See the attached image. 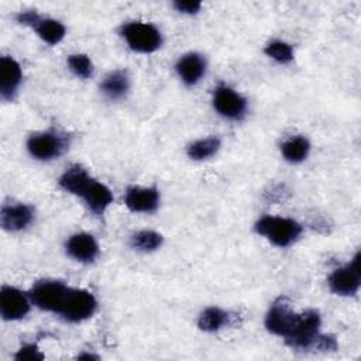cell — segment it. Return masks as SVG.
Wrapping results in <instances>:
<instances>
[{"mask_svg":"<svg viewBox=\"0 0 361 361\" xmlns=\"http://www.w3.org/2000/svg\"><path fill=\"white\" fill-rule=\"evenodd\" d=\"M320 324L322 319L317 310L309 309L298 313L285 296H279L265 316L267 330L282 337L293 350H313L320 336Z\"/></svg>","mask_w":361,"mask_h":361,"instance_id":"1","label":"cell"},{"mask_svg":"<svg viewBox=\"0 0 361 361\" xmlns=\"http://www.w3.org/2000/svg\"><path fill=\"white\" fill-rule=\"evenodd\" d=\"M257 234L265 237L276 247H289L300 237L303 227L293 219L279 216H262L254 224Z\"/></svg>","mask_w":361,"mask_h":361,"instance_id":"2","label":"cell"},{"mask_svg":"<svg viewBox=\"0 0 361 361\" xmlns=\"http://www.w3.org/2000/svg\"><path fill=\"white\" fill-rule=\"evenodd\" d=\"M120 34L134 52L140 54H152L162 44V35L159 30L142 21H130L121 25Z\"/></svg>","mask_w":361,"mask_h":361,"instance_id":"3","label":"cell"},{"mask_svg":"<svg viewBox=\"0 0 361 361\" xmlns=\"http://www.w3.org/2000/svg\"><path fill=\"white\" fill-rule=\"evenodd\" d=\"M69 288L62 281L42 279L32 285L30 290V299L38 309L52 313H59L63 300L69 292Z\"/></svg>","mask_w":361,"mask_h":361,"instance_id":"4","label":"cell"},{"mask_svg":"<svg viewBox=\"0 0 361 361\" xmlns=\"http://www.w3.org/2000/svg\"><path fill=\"white\" fill-rule=\"evenodd\" d=\"M97 300L92 292L80 288H69V292L59 310V316L69 323H80L94 314Z\"/></svg>","mask_w":361,"mask_h":361,"instance_id":"5","label":"cell"},{"mask_svg":"<svg viewBox=\"0 0 361 361\" xmlns=\"http://www.w3.org/2000/svg\"><path fill=\"white\" fill-rule=\"evenodd\" d=\"M68 137L58 131L34 133L27 140L30 155L38 161H51L61 157L68 149Z\"/></svg>","mask_w":361,"mask_h":361,"instance_id":"6","label":"cell"},{"mask_svg":"<svg viewBox=\"0 0 361 361\" xmlns=\"http://www.w3.org/2000/svg\"><path fill=\"white\" fill-rule=\"evenodd\" d=\"M213 107L224 118L240 121L247 114V100L227 85H217L213 92Z\"/></svg>","mask_w":361,"mask_h":361,"instance_id":"7","label":"cell"},{"mask_svg":"<svg viewBox=\"0 0 361 361\" xmlns=\"http://www.w3.org/2000/svg\"><path fill=\"white\" fill-rule=\"evenodd\" d=\"M329 289L334 295L353 296L358 292L361 285V271H360V252L354 255L350 264L334 269L329 279Z\"/></svg>","mask_w":361,"mask_h":361,"instance_id":"8","label":"cell"},{"mask_svg":"<svg viewBox=\"0 0 361 361\" xmlns=\"http://www.w3.org/2000/svg\"><path fill=\"white\" fill-rule=\"evenodd\" d=\"M30 295H25L23 290L4 285L0 290V314L6 322L20 320L27 316L31 305Z\"/></svg>","mask_w":361,"mask_h":361,"instance_id":"9","label":"cell"},{"mask_svg":"<svg viewBox=\"0 0 361 361\" xmlns=\"http://www.w3.org/2000/svg\"><path fill=\"white\" fill-rule=\"evenodd\" d=\"M124 204L133 213H152L159 206V190L155 186H130L124 195Z\"/></svg>","mask_w":361,"mask_h":361,"instance_id":"10","label":"cell"},{"mask_svg":"<svg viewBox=\"0 0 361 361\" xmlns=\"http://www.w3.org/2000/svg\"><path fill=\"white\" fill-rule=\"evenodd\" d=\"M66 254L78 262L90 264L99 257V244L89 233L72 234L65 243Z\"/></svg>","mask_w":361,"mask_h":361,"instance_id":"11","label":"cell"},{"mask_svg":"<svg viewBox=\"0 0 361 361\" xmlns=\"http://www.w3.org/2000/svg\"><path fill=\"white\" fill-rule=\"evenodd\" d=\"M23 80V71L20 63L11 56L0 58V97L11 102Z\"/></svg>","mask_w":361,"mask_h":361,"instance_id":"12","label":"cell"},{"mask_svg":"<svg viewBox=\"0 0 361 361\" xmlns=\"http://www.w3.org/2000/svg\"><path fill=\"white\" fill-rule=\"evenodd\" d=\"M34 219V210L31 206L18 204H4L0 213V224L3 230L10 233H17L27 228Z\"/></svg>","mask_w":361,"mask_h":361,"instance_id":"13","label":"cell"},{"mask_svg":"<svg viewBox=\"0 0 361 361\" xmlns=\"http://www.w3.org/2000/svg\"><path fill=\"white\" fill-rule=\"evenodd\" d=\"M175 71L186 86H195L206 73V61L197 52H188L178 59Z\"/></svg>","mask_w":361,"mask_h":361,"instance_id":"14","label":"cell"},{"mask_svg":"<svg viewBox=\"0 0 361 361\" xmlns=\"http://www.w3.org/2000/svg\"><path fill=\"white\" fill-rule=\"evenodd\" d=\"M92 180L93 178L87 173L85 168H82L80 165H72L61 175L58 183L65 192L82 197Z\"/></svg>","mask_w":361,"mask_h":361,"instance_id":"15","label":"cell"},{"mask_svg":"<svg viewBox=\"0 0 361 361\" xmlns=\"http://www.w3.org/2000/svg\"><path fill=\"white\" fill-rule=\"evenodd\" d=\"M82 199L85 200L86 206L92 213H94L96 216H102L113 203V193L104 183L93 179L86 192L83 193Z\"/></svg>","mask_w":361,"mask_h":361,"instance_id":"16","label":"cell"},{"mask_svg":"<svg viewBox=\"0 0 361 361\" xmlns=\"http://www.w3.org/2000/svg\"><path fill=\"white\" fill-rule=\"evenodd\" d=\"M130 89V78L126 71L116 69L106 75L103 82L100 83V90L110 99V100H120L123 99Z\"/></svg>","mask_w":361,"mask_h":361,"instance_id":"17","label":"cell"},{"mask_svg":"<svg viewBox=\"0 0 361 361\" xmlns=\"http://www.w3.org/2000/svg\"><path fill=\"white\" fill-rule=\"evenodd\" d=\"M310 152V142L306 137L295 135L289 137L281 144V154L285 161L290 164L303 162Z\"/></svg>","mask_w":361,"mask_h":361,"instance_id":"18","label":"cell"},{"mask_svg":"<svg viewBox=\"0 0 361 361\" xmlns=\"http://www.w3.org/2000/svg\"><path fill=\"white\" fill-rule=\"evenodd\" d=\"M231 316L228 312L217 307V306H210L206 307L199 319H197V326L200 330L207 331V333H214L219 331L220 329L226 327L227 324H230Z\"/></svg>","mask_w":361,"mask_h":361,"instance_id":"19","label":"cell"},{"mask_svg":"<svg viewBox=\"0 0 361 361\" xmlns=\"http://www.w3.org/2000/svg\"><path fill=\"white\" fill-rule=\"evenodd\" d=\"M34 30L38 34V37L49 45L59 44L66 34L65 25L54 18H41L34 27Z\"/></svg>","mask_w":361,"mask_h":361,"instance_id":"20","label":"cell"},{"mask_svg":"<svg viewBox=\"0 0 361 361\" xmlns=\"http://www.w3.org/2000/svg\"><path fill=\"white\" fill-rule=\"evenodd\" d=\"M164 243L162 234L154 230H141L131 235L130 244L134 250L141 252H152L157 251Z\"/></svg>","mask_w":361,"mask_h":361,"instance_id":"21","label":"cell"},{"mask_svg":"<svg viewBox=\"0 0 361 361\" xmlns=\"http://www.w3.org/2000/svg\"><path fill=\"white\" fill-rule=\"evenodd\" d=\"M220 148V140L217 137H207L197 140L188 145V157L193 161H203L213 157Z\"/></svg>","mask_w":361,"mask_h":361,"instance_id":"22","label":"cell"},{"mask_svg":"<svg viewBox=\"0 0 361 361\" xmlns=\"http://www.w3.org/2000/svg\"><path fill=\"white\" fill-rule=\"evenodd\" d=\"M264 54L282 65L293 61V48L282 39L269 41L264 48Z\"/></svg>","mask_w":361,"mask_h":361,"instance_id":"23","label":"cell"},{"mask_svg":"<svg viewBox=\"0 0 361 361\" xmlns=\"http://www.w3.org/2000/svg\"><path fill=\"white\" fill-rule=\"evenodd\" d=\"M68 66H69V71L80 79H89L93 75V63H92L90 58L85 54L69 55Z\"/></svg>","mask_w":361,"mask_h":361,"instance_id":"24","label":"cell"},{"mask_svg":"<svg viewBox=\"0 0 361 361\" xmlns=\"http://www.w3.org/2000/svg\"><path fill=\"white\" fill-rule=\"evenodd\" d=\"M14 360H17V361H41V360H44V354L35 344H24L14 354Z\"/></svg>","mask_w":361,"mask_h":361,"instance_id":"25","label":"cell"},{"mask_svg":"<svg viewBox=\"0 0 361 361\" xmlns=\"http://www.w3.org/2000/svg\"><path fill=\"white\" fill-rule=\"evenodd\" d=\"M173 7L176 11L182 13V14H197L202 8V3L197 0H176L173 1Z\"/></svg>","mask_w":361,"mask_h":361,"instance_id":"26","label":"cell"},{"mask_svg":"<svg viewBox=\"0 0 361 361\" xmlns=\"http://www.w3.org/2000/svg\"><path fill=\"white\" fill-rule=\"evenodd\" d=\"M42 17L35 11V10H25V11H20L16 16V20L18 24L23 25H28L31 28H34L37 25V23L41 20Z\"/></svg>","mask_w":361,"mask_h":361,"instance_id":"27","label":"cell"},{"mask_svg":"<svg viewBox=\"0 0 361 361\" xmlns=\"http://www.w3.org/2000/svg\"><path fill=\"white\" fill-rule=\"evenodd\" d=\"M76 360H99V357H97V355H94V354L83 353V354H79V355L76 357Z\"/></svg>","mask_w":361,"mask_h":361,"instance_id":"28","label":"cell"}]
</instances>
